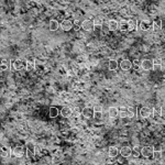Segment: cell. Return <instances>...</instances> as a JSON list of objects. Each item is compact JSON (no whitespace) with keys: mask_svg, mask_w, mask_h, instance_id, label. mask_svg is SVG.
<instances>
[{"mask_svg":"<svg viewBox=\"0 0 165 165\" xmlns=\"http://www.w3.org/2000/svg\"><path fill=\"white\" fill-rule=\"evenodd\" d=\"M138 112H139L141 118H150V117L153 116V108H150V107H142Z\"/></svg>","mask_w":165,"mask_h":165,"instance_id":"1","label":"cell"},{"mask_svg":"<svg viewBox=\"0 0 165 165\" xmlns=\"http://www.w3.org/2000/svg\"><path fill=\"white\" fill-rule=\"evenodd\" d=\"M94 111H103V107L101 106H95L94 107Z\"/></svg>","mask_w":165,"mask_h":165,"instance_id":"36","label":"cell"},{"mask_svg":"<svg viewBox=\"0 0 165 165\" xmlns=\"http://www.w3.org/2000/svg\"><path fill=\"white\" fill-rule=\"evenodd\" d=\"M138 25H139L140 30L149 31L150 29H152L153 22L152 21H150V20H142L141 22H138Z\"/></svg>","mask_w":165,"mask_h":165,"instance_id":"2","label":"cell"},{"mask_svg":"<svg viewBox=\"0 0 165 165\" xmlns=\"http://www.w3.org/2000/svg\"><path fill=\"white\" fill-rule=\"evenodd\" d=\"M153 152H154V147L153 145H147V147H142L141 154L144 158H152Z\"/></svg>","mask_w":165,"mask_h":165,"instance_id":"3","label":"cell"},{"mask_svg":"<svg viewBox=\"0 0 165 165\" xmlns=\"http://www.w3.org/2000/svg\"><path fill=\"white\" fill-rule=\"evenodd\" d=\"M128 22V31H134L138 26V21L135 19H130Z\"/></svg>","mask_w":165,"mask_h":165,"instance_id":"18","label":"cell"},{"mask_svg":"<svg viewBox=\"0 0 165 165\" xmlns=\"http://www.w3.org/2000/svg\"><path fill=\"white\" fill-rule=\"evenodd\" d=\"M81 28V22H79V20H75L73 21V29H75L76 31H78Z\"/></svg>","mask_w":165,"mask_h":165,"instance_id":"32","label":"cell"},{"mask_svg":"<svg viewBox=\"0 0 165 165\" xmlns=\"http://www.w3.org/2000/svg\"><path fill=\"white\" fill-rule=\"evenodd\" d=\"M153 116H161V108H153Z\"/></svg>","mask_w":165,"mask_h":165,"instance_id":"34","label":"cell"},{"mask_svg":"<svg viewBox=\"0 0 165 165\" xmlns=\"http://www.w3.org/2000/svg\"><path fill=\"white\" fill-rule=\"evenodd\" d=\"M132 67V62L130 61V60H122V61L120 62V68L122 69V71H130Z\"/></svg>","mask_w":165,"mask_h":165,"instance_id":"11","label":"cell"},{"mask_svg":"<svg viewBox=\"0 0 165 165\" xmlns=\"http://www.w3.org/2000/svg\"><path fill=\"white\" fill-rule=\"evenodd\" d=\"M24 147H21V145H17L16 147H13L12 150V154L16 158H22L24 155Z\"/></svg>","mask_w":165,"mask_h":165,"instance_id":"7","label":"cell"},{"mask_svg":"<svg viewBox=\"0 0 165 165\" xmlns=\"http://www.w3.org/2000/svg\"><path fill=\"white\" fill-rule=\"evenodd\" d=\"M2 147V158H9L12 154V150L9 147Z\"/></svg>","mask_w":165,"mask_h":165,"instance_id":"22","label":"cell"},{"mask_svg":"<svg viewBox=\"0 0 165 165\" xmlns=\"http://www.w3.org/2000/svg\"><path fill=\"white\" fill-rule=\"evenodd\" d=\"M60 115H62L63 118H71L73 116V109L68 106H65L62 108V110H60Z\"/></svg>","mask_w":165,"mask_h":165,"instance_id":"6","label":"cell"},{"mask_svg":"<svg viewBox=\"0 0 165 165\" xmlns=\"http://www.w3.org/2000/svg\"><path fill=\"white\" fill-rule=\"evenodd\" d=\"M94 118L95 119H101L103 118V111H94Z\"/></svg>","mask_w":165,"mask_h":165,"instance_id":"33","label":"cell"},{"mask_svg":"<svg viewBox=\"0 0 165 165\" xmlns=\"http://www.w3.org/2000/svg\"><path fill=\"white\" fill-rule=\"evenodd\" d=\"M119 29H120V31H122V32H127L128 31V22L127 21H121L119 23Z\"/></svg>","mask_w":165,"mask_h":165,"instance_id":"29","label":"cell"},{"mask_svg":"<svg viewBox=\"0 0 165 165\" xmlns=\"http://www.w3.org/2000/svg\"><path fill=\"white\" fill-rule=\"evenodd\" d=\"M81 29L85 31L94 30V21H92V20H84L81 22Z\"/></svg>","mask_w":165,"mask_h":165,"instance_id":"8","label":"cell"},{"mask_svg":"<svg viewBox=\"0 0 165 165\" xmlns=\"http://www.w3.org/2000/svg\"><path fill=\"white\" fill-rule=\"evenodd\" d=\"M132 67L134 68L135 71L140 69L141 68V61H139V60H134V61L132 62Z\"/></svg>","mask_w":165,"mask_h":165,"instance_id":"31","label":"cell"},{"mask_svg":"<svg viewBox=\"0 0 165 165\" xmlns=\"http://www.w3.org/2000/svg\"><path fill=\"white\" fill-rule=\"evenodd\" d=\"M81 115L87 118V119H90L94 117V108L92 107H85L84 109L81 110Z\"/></svg>","mask_w":165,"mask_h":165,"instance_id":"10","label":"cell"},{"mask_svg":"<svg viewBox=\"0 0 165 165\" xmlns=\"http://www.w3.org/2000/svg\"><path fill=\"white\" fill-rule=\"evenodd\" d=\"M131 153H132V149L130 147H123L122 149L120 150V154H121V156H123V158L131 156Z\"/></svg>","mask_w":165,"mask_h":165,"instance_id":"14","label":"cell"},{"mask_svg":"<svg viewBox=\"0 0 165 165\" xmlns=\"http://www.w3.org/2000/svg\"><path fill=\"white\" fill-rule=\"evenodd\" d=\"M60 28V23L57 20H51L49 23V29L51 31H56Z\"/></svg>","mask_w":165,"mask_h":165,"instance_id":"20","label":"cell"},{"mask_svg":"<svg viewBox=\"0 0 165 165\" xmlns=\"http://www.w3.org/2000/svg\"><path fill=\"white\" fill-rule=\"evenodd\" d=\"M108 68L110 71H116L118 68V62L116 60H110L109 63H108Z\"/></svg>","mask_w":165,"mask_h":165,"instance_id":"25","label":"cell"},{"mask_svg":"<svg viewBox=\"0 0 165 165\" xmlns=\"http://www.w3.org/2000/svg\"><path fill=\"white\" fill-rule=\"evenodd\" d=\"M9 68V63L5 60H0V72H5Z\"/></svg>","mask_w":165,"mask_h":165,"instance_id":"26","label":"cell"},{"mask_svg":"<svg viewBox=\"0 0 165 165\" xmlns=\"http://www.w3.org/2000/svg\"><path fill=\"white\" fill-rule=\"evenodd\" d=\"M161 68H162V60L161 58L153 60V69L156 71V69H161Z\"/></svg>","mask_w":165,"mask_h":165,"instance_id":"23","label":"cell"},{"mask_svg":"<svg viewBox=\"0 0 165 165\" xmlns=\"http://www.w3.org/2000/svg\"><path fill=\"white\" fill-rule=\"evenodd\" d=\"M119 154V150L117 147H110L109 150H108V155L110 158H116L117 155Z\"/></svg>","mask_w":165,"mask_h":165,"instance_id":"21","label":"cell"},{"mask_svg":"<svg viewBox=\"0 0 165 165\" xmlns=\"http://www.w3.org/2000/svg\"><path fill=\"white\" fill-rule=\"evenodd\" d=\"M141 68L144 71H152L153 69V60L145 58L141 62Z\"/></svg>","mask_w":165,"mask_h":165,"instance_id":"5","label":"cell"},{"mask_svg":"<svg viewBox=\"0 0 165 165\" xmlns=\"http://www.w3.org/2000/svg\"><path fill=\"white\" fill-rule=\"evenodd\" d=\"M60 26L63 31H69L71 29H73V21L72 20H64V21H62Z\"/></svg>","mask_w":165,"mask_h":165,"instance_id":"9","label":"cell"},{"mask_svg":"<svg viewBox=\"0 0 165 165\" xmlns=\"http://www.w3.org/2000/svg\"><path fill=\"white\" fill-rule=\"evenodd\" d=\"M103 20L101 19H95L94 20V29H96V30H101V28H103Z\"/></svg>","mask_w":165,"mask_h":165,"instance_id":"24","label":"cell"},{"mask_svg":"<svg viewBox=\"0 0 165 165\" xmlns=\"http://www.w3.org/2000/svg\"><path fill=\"white\" fill-rule=\"evenodd\" d=\"M136 112H138V109H136L135 107H129L128 108V117L129 118H133V117H135Z\"/></svg>","mask_w":165,"mask_h":165,"instance_id":"27","label":"cell"},{"mask_svg":"<svg viewBox=\"0 0 165 165\" xmlns=\"http://www.w3.org/2000/svg\"><path fill=\"white\" fill-rule=\"evenodd\" d=\"M49 116L51 118H56L60 116V109L57 107H51L49 110Z\"/></svg>","mask_w":165,"mask_h":165,"instance_id":"19","label":"cell"},{"mask_svg":"<svg viewBox=\"0 0 165 165\" xmlns=\"http://www.w3.org/2000/svg\"><path fill=\"white\" fill-rule=\"evenodd\" d=\"M34 67H35V62L31 57V58H29L28 61L25 62V69H26L28 72H31V71L34 69Z\"/></svg>","mask_w":165,"mask_h":165,"instance_id":"15","label":"cell"},{"mask_svg":"<svg viewBox=\"0 0 165 165\" xmlns=\"http://www.w3.org/2000/svg\"><path fill=\"white\" fill-rule=\"evenodd\" d=\"M131 155H132L133 158H135V159H136V158H139V156H140V152H139V151H136V150H133V149H132V153H131Z\"/></svg>","mask_w":165,"mask_h":165,"instance_id":"35","label":"cell"},{"mask_svg":"<svg viewBox=\"0 0 165 165\" xmlns=\"http://www.w3.org/2000/svg\"><path fill=\"white\" fill-rule=\"evenodd\" d=\"M161 116L165 117V106H164V107H162V108H161Z\"/></svg>","mask_w":165,"mask_h":165,"instance_id":"37","label":"cell"},{"mask_svg":"<svg viewBox=\"0 0 165 165\" xmlns=\"http://www.w3.org/2000/svg\"><path fill=\"white\" fill-rule=\"evenodd\" d=\"M107 26H108V30L109 31H116L119 29V22L117 20H115V19H111V20L108 21Z\"/></svg>","mask_w":165,"mask_h":165,"instance_id":"12","label":"cell"},{"mask_svg":"<svg viewBox=\"0 0 165 165\" xmlns=\"http://www.w3.org/2000/svg\"><path fill=\"white\" fill-rule=\"evenodd\" d=\"M108 115H109L110 118L115 119V118H117V117L119 116V109L117 107H110L109 109H108Z\"/></svg>","mask_w":165,"mask_h":165,"instance_id":"16","label":"cell"},{"mask_svg":"<svg viewBox=\"0 0 165 165\" xmlns=\"http://www.w3.org/2000/svg\"><path fill=\"white\" fill-rule=\"evenodd\" d=\"M26 153H28V156H30V158H32L34 155V153H35V145H34L33 142H29L26 144Z\"/></svg>","mask_w":165,"mask_h":165,"instance_id":"13","label":"cell"},{"mask_svg":"<svg viewBox=\"0 0 165 165\" xmlns=\"http://www.w3.org/2000/svg\"><path fill=\"white\" fill-rule=\"evenodd\" d=\"M152 22H153L152 29L154 31H158V30H161V29H162V20L160 18H155L154 19V21H152Z\"/></svg>","mask_w":165,"mask_h":165,"instance_id":"17","label":"cell"},{"mask_svg":"<svg viewBox=\"0 0 165 165\" xmlns=\"http://www.w3.org/2000/svg\"><path fill=\"white\" fill-rule=\"evenodd\" d=\"M152 158L154 160H161L162 159V150H161V149H159V150H155V149H154V152H153Z\"/></svg>","mask_w":165,"mask_h":165,"instance_id":"28","label":"cell"},{"mask_svg":"<svg viewBox=\"0 0 165 165\" xmlns=\"http://www.w3.org/2000/svg\"><path fill=\"white\" fill-rule=\"evenodd\" d=\"M11 67L14 71H21V69L25 68V62L21 61V60H14L11 63Z\"/></svg>","mask_w":165,"mask_h":165,"instance_id":"4","label":"cell"},{"mask_svg":"<svg viewBox=\"0 0 165 165\" xmlns=\"http://www.w3.org/2000/svg\"><path fill=\"white\" fill-rule=\"evenodd\" d=\"M2 158V147H0V159Z\"/></svg>","mask_w":165,"mask_h":165,"instance_id":"38","label":"cell"},{"mask_svg":"<svg viewBox=\"0 0 165 165\" xmlns=\"http://www.w3.org/2000/svg\"><path fill=\"white\" fill-rule=\"evenodd\" d=\"M119 117L120 118H128V108H121V109L119 110Z\"/></svg>","mask_w":165,"mask_h":165,"instance_id":"30","label":"cell"}]
</instances>
